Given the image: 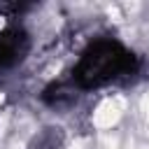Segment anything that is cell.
I'll use <instances>...</instances> for the list:
<instances>
[{"label": "cell", "instance_id": "7a4b0ae2", "mask_svg": "<svg viewBox=\"0 0 149 149\" xmlns=\"http://www.w3.org/2000/svg\"><path fill=\"white\" fill-rule=\"evenodd\" d=\"M30 51V37L23 28H7L0 33V72L23 63Z\"/></svg>", "mask_w": 149, "mask_h": 149}, {"label": "cell", "instance_id": "3957f363", "mask_svg": "<svg viewBox=\"0 0 149 149\" xmlns=\"http://www.w3.org/2000/svg\"><path fill=\"white\" fill-rule=\"evenodd\" d=\"M42 98H44V102L51 105V107H63L65 102H72V100H74V95H72L63 84H51L49 88H44Z\"/></svg>", "mask_w": 149, "mask_h": 149}, {"label": "cell", "instance_id": "6da1fadb", "mask_svg": "<svg viewBox=\"0 0 149 149\" xmlns=\"http://www.w3.org/2000/svg\"><path fill=\"white\" fill-rule=\"evenodd\" d=\"M137 65H140L137 56L130 49H126L121 42L109 40V37L95 40L81 51L72 70V84L81 91L100 88L105 84L135 74Z\"/></svg>", "mask_w": 149, "mask_h": 149}]
</instances>
